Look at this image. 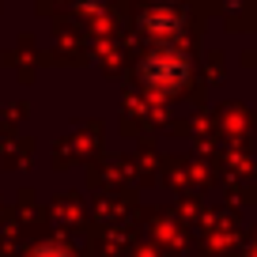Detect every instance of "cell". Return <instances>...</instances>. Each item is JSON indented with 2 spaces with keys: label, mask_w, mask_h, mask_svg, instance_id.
Segmentation results:
<instances>
[{
  "label": "cell",
  "mask_w": 257,
  "mask_h": 257,
  "mask_svg": "<svg viewBox=\"0 0 257 257\" xmlns=\"http://www.w3.org/2000/svg\"><path fill=\"white\" fill-rule=\"evenodd\" d=\"M140 83H144L148 91H155V95H174V91L185 87V80H189V57L182 53L178 46H170V42H163V46H155L152 53L140 61L137 68Z\"/></svg>",
  "instance_id": "obj_1"
},
{
  "label": "cell",
  "mask_w": 257,
  "mask_h": 257,
  "mask_svg": "<svg viewBox=\"0 0 257 257\" xmlns=\"http://www.w3.org/2000/svg\"><path fill=\"white\" fill-rule=\"evenodd\" d=\"M144 27L155 34V38H170V34H178L182 31V16H174V12L163 4V8H152V12H144Z\"/></svg>",
  "instance_id": "obj_2"
},
{
  "label": "cell",
  "mask_w": 257,
  "mask_h": 257,
  "mask_svg": "<svg viewBox=\"0 0 257 257\" xmlns=\"http://www.w3.org/2000/svg\"><path fill=\"white\" fill-rule=\"evenodd\" d=\"M27 257H76L68 246H61V242H42V246H34Z\"/></svg>",
  "instance_id": "obj_3"
}]
</instances>
